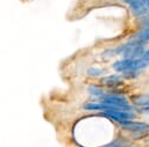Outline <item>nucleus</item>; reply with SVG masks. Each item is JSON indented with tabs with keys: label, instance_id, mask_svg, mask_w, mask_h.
Here are the masks:
<instances>
[{
	"label": "nucleus",
	"instance_id": "nucleus-5",
	"mask_svg": "<svg viewBox=\"0 0 149 147\" xmlns=\"http://www.w3.org/2000/svg\"><path fill=\"white\" fill-rule=\"evenodd\" d=\"M120 126H121L123 130L130 131V132H133V133H137V132H142V131L149 130V124L142 123V122H133V120H128V122L121 123Z\"/></svg>",
	"mask_w": 149,
	"mask_h": 147
},
{
	"label": "nucleus",
	"instance_id": "nucleus-14",
	"mask_svg": "<svg viewBox=\"0 0 149 147\" xmlns=\"http://www.w3.org/2000/svg\"><path fill=\"white\" fill-rule=\"evenodd\" d=\"M123 1H125V2H127V3L129 5V3H132V2H134V1H137V0H123Z\"/></svg>",
	"mask_w": 149,
	"mask_h": 147
},
{
	"label": "nucleus",
	"instance_id": "nucleus-11",
	"mask_svg": "<svg viewBox=\"0 0 149 147\" xmlns=\"http://www.w3.org/2000/svg\"><path fill=\"white\" fill-rule=\"evenodd\" d=\"M101 73H102V71L99 69V68H95V67H92V68H88V69H87V74H88L90 76H98V75H100Z\"/></svg>",
	"mask_w": 149,
	"mask_h": 147
},
{
	"label": "nucleus",
	"instance_id": "nucleus-8",
	"mask_svg": "<svg viewBox=\"0 0 149 147\" xmlns=\"http://www.w3.org/2000/svg\"><path fill=\"white\" fill-rule=\"evenodd\" d=\"M134 41L136 42H140V43H144V42H148L149 41V25L148 27H143L133 38Z\"/></svg>",
	"mask_w": 149,
	"mask_h": 147
},
{
	"label": "nucleus",
	"instance_id": "nucleus-12",
	"mask_svg": "<svg viewBox=\"0 0 149 147\" xmlns=\"http://www.w3.org/2000/svg\"><path fill=\"white\" fill-rule=\"evenodd\" d=\"M141 24H142V27H148L149 25V14L148 15H144L142 19H141Z\"/></svg>",
	"mask_w": 149,
	"mask_h": 147
},
{
	"label": "nucleus",
	"instance_id": "nucleus-6",
	"mask_svg": "<svg viewBox=\"0 0 149 147\" xmlns=\"http://www.w3.org/2000/svg\"><path fill=\"white\" fill-rule=\"evenodd\" d=\"M132 102L140 109L149 106V94H137L132 96Z\"/></svg>",
	"mask_w": 149,
	"mask_h": 147
},
{
	"label": "nucleus",
	"instance_id": "nucleus-2",
	"mask_svg": "<svg viewBox=\"0 0 149 147\" xmlns=\"http://www.w3.org/2000/svg\"><path fill=\"white\" fill-rule=\"evenodd\" d=\"M99 102L102 103V104L120 108L125 111H133V108L129 104V102L123 96L118 95V94H105L104 96H101L99 98Z\"/></svg>",
	"mask_w": 149,
	"mask_h": 147
},
{
	"label": "nucleus",
	"instance_id": "nucleus-3",
	"mask_svg": "<svg viewBox=\"0 0 149 147\" xmlns=\"http://www.w3.org/2000/svg\"><path fill=\"white\" fill-rule=\"evenodd\" d=\"M130 10L136 16H144L149 14V0H137L129 3Z\"/></svg>",
	"mask_w": 149,
	"mask_h": 147
},
{
	"label": "nucleus",
	"instance_id": "nucleus-4",
	"mask_svg": "<svg viewBox=\"0 0 149 147\" xmlns=\"http://www.w3.org/2000/svg\"><path fill=\"white\" fill-rule=\"evenodd\" d=\"M106 117L118 122L119 124L121 123H125V122H128V120H132L135 118V113L132 111V112H126V111H109V112H102Z\"/></svg>",
	"mask_w": 149,
	"mask_h": 147
},
{
	"label": "nucleus",
	"instance_id": "nucleus-13",
	"mask_svg": "<svg viewBox=\"0 0 149 147\" xmlns=\"http://www.w3.org/2000/svg\"><path fill=\"white\" fill-rule=\"evenodd\" d=\"M141 112H144V113H148V115H149V106H148V108H143V109H141Z\"/></svg>",
	"mask_w": 149,
	"mask_h": 147
},
{
	"label": "nucleus",
	"instance_id": "nucleus-7",
	"mask_svg": "<svg viewBox=\"0 0 149 147\" xmlns=\"http://www.w3.org/2000/svg\"><path fill=\"white\" fill-rule=\"evenodd\" d=\"M122 81V76L120 75H108L101 79V83L104 86H108V87H114L120 84Z\"/></svg>",
	"mask_w": 149,
	"mask_h": 147
},
{
	"label": "nucleus",
	"instance_id": "nucleus-1",
	"mask_svg": "<svg viewBox=\"0 0 149 147\" xmlns=\"http://www.w3.org/2000/svg\"><path fill=\"white\" fill-rule=\"evenodd\" d=\"M112 52L121 53L125 57V59H139L143 56L146 50H144L143 43H140V42L132 39L128 44H125L121 47H118L116 50H114Z\"/></svg>",
	"mask_w": 149,
	"mask_h": 147
},
{
	"label": "nucleus",
	"instance_id": "nucleus-10",
	"mask_svg": "<svg viewBox=\"0 0 149 147\" xmlns=\"http://www.w3.org/2000/svg\"><path fill=\"white\" fill-rule=\"evenodd\" d=\"M125 144H126V141L123 139H119V140H115V141H113V142L104 146V147H126Z\"/></svg>",
	"mask_w": 149,
	"mask_h": 147
},
{
	"label": "nucleus",
	"instance_id": "nucleus-9",
	"mask_svg": "<svg viewBox=\"0 0 149 147\" xmlns=\"http://www.w3.org/2000/svg\"><path fill=\"white\" fill-rule=\"evenodd\" d=\"M88 93L92 94L93 96L99 97V98L105 95V91H104L100 87H97V86H90V87H88Z\"/></svg>",
	"mask_w": 149,
	"mask_h": 147
}]
</instances>
